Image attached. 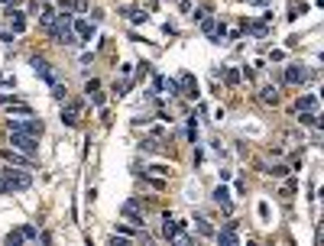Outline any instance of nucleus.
Segmentation results:
<instances>
[{"instance_id":"27","label":"nucleus","mask_w":324,"mask_h":246,"mask_svg":"<svg viewBox=\"0 0 324 246\" xmlns=\"http://www.w3.org/2000/svg\"><path fill=\"white\" fill-rule=\"evenodd\" d=\"M198 234H201V236H214V227H211L204 217H198Z\"/></svg>"},{"instance_id":"4","label":"nucleus","mask_w":324,"mask_h":246,"mask_svg":"<svg viewBox=\"0 0 324 246\" xmlns=\"http://www.w3.org/2000/svg\"><path fill=\"white\" fill-rule=\"evenodd\" d=\"M120 214H123V220H130L133 227H143V201H140V198H130V201H123Z\"/></svg>"},{"instance_id":"20","label":"nucleus","mask_w":324,"mask_h":246,"mask_svg":"<svg viewBox=\"0 0 324 246\" xmlns=\"http://www.w3.org/2000/svg\"><path fill=\"white\" fill-rule=\"evenodd\" d=\"M220 74H224V81H227V84H240V72H237V68H220Z\"/></svg>"},{"instance_id":"28","label":"nucleus","mask_w":324,"mask_h":246,"mask_svg":"<svg viewBox=\"0 0 324 246\" xmlns=\"http://www.w3.org/2000/svg\"><path fill=\"white\" fill-rule=\"evenodd\" d=\"M263 172H272L275 178H285V175H288V166H272V168H263Z\"/></svg>"},{"instance_id":"21","label":"nucleus","mask_w":324,"mask_h":246,"mask_svg":"<svg viewBox=\"0 0 324 246\" xmlns=\"http://www.w3.org/2000/svg\"><path fill=\"white\" fill-rule=\"evenodd\" d=\"M88 98H91L94 107H104V91L101 88H88Z\"/></svg>"},{"instance_id":"2","label":"nucleus","mask_w":324,"mask_h":246,"mask_svg":"<svg viewBox=\"0 0 324 246\" xmlns=\"http://www.w3.org/2000/svg\"><path fill=\"white\" fill-rule=\"evenodd\" d=\"M7 126L20 130V133H30V136H43L46 133V123L39 120L36 114H30V117H10V120H7Z\"/></svg>"},{"instance_id":"14","label":"nucleus","mask_w":324,"mask_h":246,"mask_svg":"<svg viewBox=\"0 0 324 246\" xmlns=\"http://www.w3.org/2000/svg\"><path fill=\"white\" fill-rule=\"evenodd\" d=\"M259 100H263V104H279V88L275 84H266V88H259Z\"/></svg>"},{"instance_id":"16","label":"nucleus","mask_w":324,"mask_h":246,"mask_svg":"<svg viewBox=\"0 0 324 246\" xmlns=\"http://www.w3.org/2000/svg\"><path fill=\"white\" fill-rule=\"evenodd\" d=\"M10 26H13V32H23L26 30V13L13 6V10H10Z\"/></svg>"},{"instance_id":"26","label":"nucleus","mask_w":324,"mask_h":246,"mask_svg":"<svg viewBox=\"0 0 324 246\" xmlns=\"http://www.w3.org/2000/svg\"><path fill=\"white\" fill-rule=\"evenodd\" d=\"M20 234H23V240L30 243V240H39V230L33 227V224H26V227H20Z\"/></svg>"},{"instance_id":"29","label":"nucleus","mask_w":324,"mask_h":246,"mask_svg":"<svg viewBox=\"0 0 324 246\" xmlns=\"http://www.w3.org/2000/svg\"><path fill=\"white\" fill-rule=\"evenodd\" d=\"M188 140H191V142H198V123H195V117L188 120Z\"/></svg>"},{"instance_id":"33","label":"nucleus","mask_w":324,"mask_h":246,"mask_svg":"<svg viewBox=\"0 0 324 246\" xmlns=\"http://www.w3.org/2000/svg\"><path fill=\"white\" fill-rule=\"evenodd\" d=\"M104 20V10H91V23H101Z\"/></svg>"},{"instance_id":"23","label":"nucleus","mask_w":324,"mask_h":246,"mask_svg":"<svg viewBox=\"0 0 324 246\" xmlns=\"http://www.w3.org/2000/svg\"><path fill=\"white\" fill-rule=\"evenodd\" d=\"M49 88H52V98H55V100H65V98H68V88L62 84V81H55V84H49Z\"/></svg>"},{"instance_id":"6","label":"nucleus","mask_w":324,"mask_h":246,"mask_svg":"<svg viewBox=\"0 0 324 246\" xmlns=\"http://www.w3.org/2000/svg\"><path fill=\"white\" fill-rule=\"evenodd\" d=\"M0 159H4V166H20V168H33V156H26V152H20V149H4L0 152Z\"/></svg>"},{"instance_id":"15","label":"nucleus","mask_w":324,"mask_h":246,"mask_svg":"<svg viewBox=\"0 0 324 246\" xmlns=\"http://www.w3.org/2000/svg\"><path fill=\"white\" fill-rule=\"evenodd\" d=\"M298 110H318V98H314V94H301V98L295 100V114Z\"/></svg>"},{"instance_id":"3","label":"nucleus","mask_w":324,"mask_h":246,"mask_svg":"<svg viewBox=\"0 0 324 246\" xmlns=\"http://www.w3.org/2000/svg\"><path fill=\"white\" fill-rule=\"evenodd\" d=\"M10 142H13V149H20V152H26V156H36V152H39V136H30V133H20V130H10Z\"/></svg>"},{"instance_id":"31","label":"nucleus","mask_w":324,"mask_h":246,"mask_svg":"<svg viewBox=\"0 0 324 246\" xmlns=\"http://www.w3.org/2000/svg\"><path fill=\"white\" fill-rule=\"evenodd\" d=\"M127 81H117V84H114V94H117V98H123V94H127Z\"/></svg>"},{"instance_id":"35","label":"nucleus","mask_w":324,"mask_h":246,"mask_svg":"<svg viewBox=\"0 0 324 246\" xmlns=\"http://www.w3.org/2000/svg\"><path fill=\"white\" fill-rule=\"evenodd\" d=\"M0 4H4V6H17L20 0H0Z\"/></svg>"},{"instance_id":"24","label":"nucleus","mask_w":324,"mask_h":246,"mask_svg":"<svg viewBox=\"0 0 324 246\" xmlns=\"http://www.w3.org/2000/svg\"><path fill=\"white\" fill-rule=\"evenodd\" d=\"M146 172H153V175H159V178H169V175H172V168H169V166H162V162H156V166H149V168H146Z\"/></svg>"},{"instance_id":"19","label":"nucleus","mask_w":324,"mask_h":246,"mask_svg":"<svg viewBox=\"0 0 324 246\" xmlns=\"http://www.w3.org/2000/svg\"><path fill=\"white\" fill-rule=\"evenodd\" d=\"M140 149H143V152H162V146H159V140H156V136L143 140V142H140Z\"/></svg>"},{"instance_id":"11","label":"nucleus","mask_w":324,"mask_h":246,"mask_svg":"<svg viewBox=\"0 0 324 246\" xmlns=\"http://www.w3.org/2000/svg\"><path fill=\"white\" fill-rule=\"evenodd\" d=\"M175 81H178V88H182V94H188V98H198V84H195V78H191L188 72H182Z\"/></svg>"},{"instance_id":"36","label":"nucleus","mask_w":324,"mask_h":246,"mask_svg":"<svg viewBox=\"0 0 324 246\" xmlns=\"http://www.w3.org/2000/svg\"><path fill=\"white\" fill-rule=\"evenodd\" d=\"M246 4H253V6H263V4H266V0H246Z\"/></svg>"},{"instance_id":"9","label":"nucleus","mask_w":324,"mask_h":246,"mask_svg":"<svg viewBox=\"0 0 324 246\" xmlns=\"http://www.w3.org/2000/svg\"><path fill=\"white\" fill-rule=\"evenodd\" d=\"M285 81L288 84H305L308 81V68L305 65H285Z\"/></svg>"},{"instance_id":"34","label":"nucleus","mask_w":324,"mask_h":246,"mask_svg":"<svg viewBox=\"0 0 324 246\" xmlns=\"http://www.w3.org/2000/svg\"><path fill=\"white\" fill-rule=\"evenodd\" d=\"M0 194H7V182H4V172H0Z\"/></svg>"},{"instance_id":"10","label":"nucleus","mask_w":324,"mask_h":246,"mask_svg":"<svg viewBox=\"0 0 324 246\" xmlns=\"http://www.w3.org/2000/svg\"><path fill=\"white\" fill-rule=\"evenodd\" d=\"M72 30H75V36H78L81 42L94 36V23H91V20H75V23H72Z\"/></svg>"},{"instance_id":"7","label":"nucleus","mask_w":324,"mask_h":246,"mask_svg":"<svg viewBox=\"0 0 324 246\" xmlns=\"http://www.w3.org/2000/svg\"><path fill=\"white\" fill-rule=\"evenodd\" d=\"M237 230H240V220H227L224 227L214 234L217 243H220V246H237Z\"/></svg>"},{"instance_id":"13","label":"nucleus","mask_w":324,"mask_h":246,"mask_svg":"<svg viewBox=\"0 0 324 246\" xmlns=\"http://www.w3.org/2000/svg\"><path fill=\"white\" fill-rule=\"evenodd\" d=\"M78 110H81V100H72V104L62 110V123H65V126H75V123H78Z\"/></svg>"},{"instance_id":"30","label":"nucleus","mask_w":324,"mask_h":246,"mask_svg":"<svg viewBox=\"0 0 324 246\" xmlns=\"http://www.w3.org/2000/svg\"><path fill=\"white\" fill-rule=\"evenodd\" d=\"M188 16H191V20H204V16H208V6H195Z\"/></svg>"},{"instance_id":"25","label":"nucleus","mask_w":324,"mask_h":246,"mask_svg":"<svg viewBox=\"0 0 324 246\" xmlns=\"http://www.w3.org/2000/svg\"><path fill=\"white\" fill-rule=\"evenodd\" d=\"M4 243L7 246H20V243H26V240H23V234H20V230H10V234L4 236Z\"/></svg>"},{"instance_id":"8","label":"nucleus","mask_w":324,"mask_h":246,"mask_svg":"<svg viewBox=\"0 0 324 246\" xmlns=\"http://www.w3.org/2000/svg\"><path fill=\"white\" fill-rule=\"evenodd\" d=\"M182 230H185V220H172V214L162 217V236H165V240H175Z\"/></svg>"},{"instance_id":"17","label":"nucleus","mask_w":324,"mask_h":246,"mask_svg":"<svg viewBox=\"0 0 324 246\" xmlns=\"http://www.w3.org/2000/svg\"><path fill=\"white\" fill-rule=\"evenodd\" d=\"M214 201H217L224 210H230V191H227L224 184H217V188H214Z\"/></svg>"},{"instance_id":"1","label":"nucleus","mask_w":324,"mask_h":246,"mask_svg":"<svg viewBox=\"0 0 324 246\" xmlns=\"http://www.w3.org/2000/svg\"><path fill=\"white\" fill-rule=\"evenodd\" d=\"M4 172V182H7V194H13V191H30L33 188V175H30V168H20V166H7V168H0Z\"/></svg>"},{"instance_id":"5","label":"nucleus","mask_w":324,"mask_h":246,"mask_svg":"<svg viewBox=\"0 0 324 246\" xmlns=\"http://www.w3.org/2000/svg\"><path fill=\"white\" fill-rule=\"evenodd\" d=\"M30 65H33V72H36L39 78L46 81V84H55V81H59V72H55V68H52L43 56H33V58H30Z\"/></svg>"},{"instance_id":"22","label":"nucleus","mask_w":324,"mask_h":246,"mask_svg":"<svg viewBox=\"0 0 324 246\" xmlns=\"http://www.w3.org/2000/svg\"><path fill=\"white\" fill-rule=\"evenodd\" d=\"M214 30H217V20L214 16H204L201 20V32H204V36H214Z\"/></svg>"},{"instance_id":"18","label":"nucleus","mask_w":324,"mask_h":246,"mask_svg":"<svg viewBox=\"0 0 324 246\" xmlns=\"http://www.w3.org/2000/svg\"><path fill=\"white\" fill-rule=\"evenodd\" d=\"M123 16H127V20H133V23H146V13H143V10H136V6H123Z\"/></svg>"},{"instance_id":"12","label":"nucleus","mask_w":324,"mask_h":246,"mask_svg":"<svg viewBox=\"0 0 324 246\" xmlns=\"http://www.w3.org/2000/svg\"><path fill=\"white\" fill-rule=\"evenodd\" d=\"M7 114H10V117H30L33 114V107L30 104H23V100H7Z\"/></svg>"},{"instance_id":"32","label":"nucleus","mask_w":324,"mask_h":246,"mask_svg":"<svg viewBox=\"0 0 324 246\" xmlns=\"http://www.w3.org/2000/svg\"><path fill=\"white\" fill-rule=\"evenodd\" d=\"M117 234H120V236H127V240H130V236H136V234H133V230H130V227H127V224H120V227H117Z\"/></svg>"}]
</instances>
